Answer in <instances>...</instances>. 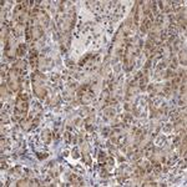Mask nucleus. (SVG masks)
<instances>
[{
    "label": "nucleus",
    "instance_id": "f257e3e1",
    "mask_svg": "<svg viewBox=\"0 0 187 187\" xmlns=\"http://www.w3.org/2000/svg\"><path fill=\"white\" fill-rule=\"evenodd\" d=\"M27 112V95L25 92H21L15 101L14 106V120H23Z\"/></svg>",
    "mask_w": 187,
    "mask_h": 187
},
{
    "label": "nucleus",
    "instance_id": "f03ea898",
    "mask_svg": "<svg viewBox=\"0 0 187 187\" xmlns=\"http://www.w3.org/2000/svg\"><path fill=\"white\" fill-rule=\"evenodd\" d=\"M26 8H27L26 3H21V4L16 5L15 9H14V19H15L19 24L24 23V16L26 14Z\"/></svg>",
    "mask_w": 187,
    "mask_h": 187
},
{
    "label": "nucleus",
    "instance_id": "7ed1b4c3",
    "mask_svg": "<svg viewBox=\"0 0 187 187\" xmlns=\"http://www.w3.org/2000/svg\"><path fill=\"white\" fill-rule=\"evenodd\" d=\"M30 64H31V66H36L38 65V52H36V50H31V52H30Z\"/></svg>",
    "mask_w": 187,
    "mask_h": 187
},
{
    "label": "nucleus",
    "instance_id": "20e7f679",
    "mask_svg": "<svg viewBox=\"0 0 187 187\" xmlns=\"http://www.w3.org/2000/svg\"><path fill=\"white\" fill-rule=\"evenodd\" d=\"M70 181L74 182V185H84V183H82V180H81L80 177H78L76 175L70 176Z\"/></svg>",
    "mask_w": 187,
    "mask_h": 187
},
{
    "label": "nucleus",
    "instance_id": "39448f33",
    "mask_svg": "<svg viewBox=\"0 0 187 187\" xmlns=\"http://www.w3.org/2000/svg\"><path fill=\"white\" fill-rule=\"evenodd\" d=\"M24 52H25V44H20L16 49V54L19 56H21V55H24Z\"/></svg>",
    "mask_w": 187,
    "mask_h": 187
}]
</instances>
